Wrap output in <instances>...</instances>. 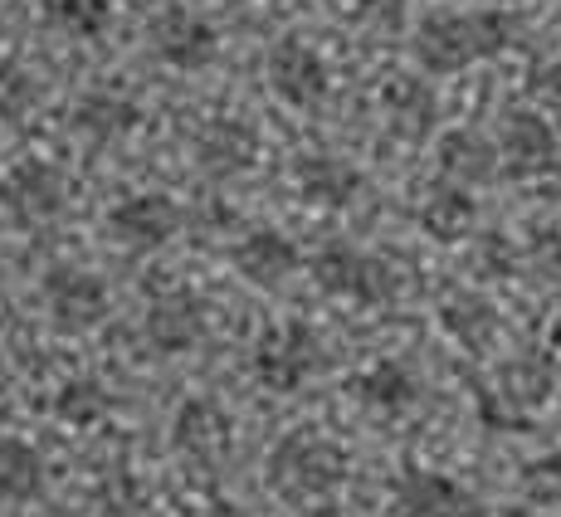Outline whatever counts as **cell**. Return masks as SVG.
<instances>
[{
  "instance_id": "f546056e",
  "label": "cell",
  "mask_w": 561,
  "mask_h": 517,
  "mask_svg": "<svg viewBox=\"0 0 561 517\" xmlns=\"http://www.w3.org/2000/svg\"><path fill=\"white\" fill-rule=\"evenodd\" d=\"M547 361H552V371L561 376V328L552 332V347H547Z\"/></svg>"
},
{
  "instance_id": "83f0119b",
  "label": "cell",
  "mask_w": 561,
  "mask_h": 517,
  "mask_svg": "<svg viewBox=\"0 0 561 517\" xmlns=\"http://www.w3.org/2000/svg\"><path fill=\"white\" fill-rule=\"evenodd\" d=\"M35 99H39V89L30 79V69L0 54V123H20L35 107Z\"/></svg>"
},
{
  "instance_id": "8fae6325",
  "label": "cell",
  "mask_w": 561,
  "mask_h": 517,
  "mask_svg": "<svg viewBox=\"0 0 561 517\" xmlns=\"http://www.w3.org/2000/svg\"><path fill=\"white\" fill-rule=\"evenodd\" d=\"M268 89L294 107H318L328 99V64L312 45L288 35L268 49Z\"/></svg>"
},
{
  "instance_id": "4dcf8cb0",
  "label": "cell",
  "mask_w": 561,
  "mask_h": 517,
  "mask_svg": "<svg viewBox=\"0 0 561 517\" xmlns=\"http://www.w3.org/2000/svg\"><path fill=\"white\" fill-rule=\"evenodd\" d=\"M210 517H250V513H244V508H234V503H220V508H215Z\"/></svg>"
},
{
  "instance_id": "9a60e30c",
  "label": "cell",
  "mask_w": 561,
  "mask_h": 517,
  "mask_svg": "<svg viewBox=\"0 0 561 517\" xmlns=\"http://www.w3.org/2000/svg\"><path fill=\"white\" fill-rule=\"evenodd\" d=\"M230 258L254 288H278L288 274H298V264H304L298 244L288 240L284 230H250L240 244H234Z\"/></svg>"
},
{
  "instance_id": "e0dca14e",
  "label": "cell",
  "mask_w": 561,
  "mask_h": 517,
  "mask_svg": "<svg viewBox=\"0 0 561 517\" xmlns=\"http://www.w3.org/2000/svg\"><path fill=\"white\" fill-rule=\"evenodd\" d=\"M294 181L304 191V200L312 206H352V196L362 191V171L352 161L332 157V152H308L294 161Z\"/></svg>"
},
{
  "instance_id": "ba28073f",
  "label": "cell",
  "mask_w": 561,
  "mask_h": 517,
  "mask_svg": "<svg viewBox=\"0 0 561 517\" xmlns=\"http://www.w3.org/2000/svg\"><path fill=\"white\" fill-rule=\"evenodd\" d=\"M181 230V210L171 196H161V191H137V196L117 200L113 210H107V234H113L123 250H161V244L171 240V234Z\"/></svg>"
},
{
  "instance_id": "52a82bcc",
  "label": "cell",
  "mask_w": 561,
  "mask_h": 517,
  "mask_svg": "<svg viewBox=\"0 0 561 517\" xmlns=\"http://www.w3.org/2000/svg\"><path fill=\"white\" fill-rule=\"evenodd\" d=\"M39 298L64 332H89L107 318V284L79 264H54L39 284Z\"/></svg>"
},
{
  "instance_id": "30bf717a",
  "label": "cell",
  "mask_w": 561,
  "mask_h": 517,
  "mask_svg": "<svg viewBox=\"0 0 561 517\" xmlns=\"http://www.w3.org/2000/svg\"><path fill=\"white\" fill-rule=\"evenodd\" d=\"M396 517H473L479 503L459 479L439 469H405L391 489Z\"/></svg>"
},
{
  "instance_id": "1f68e13d",
  "label": "cell",
  "mask_w": 561,
  "mask_h": 517,
  "mask_svg": "<svg viewBox=\"0 0 561 517\" xmlns=\"http://www.w3.org/2000/svg\"><path fill=\"white\" fill-rule=\"evenodd\" d=\"M10 391V361H5V352H0V395Z\"/></svg>"
},
{
  "instance_id": "3957f363",
  "label": "cell",
  "mask_w": 561,
  "mask_h": 517,
  "mask_svg": "<svg viewBox=\"0 0 561 517\" xmlns=\"http://www.w3.org/2000/svg\"><path fill=\"white\" fill-rule=\"evenodd\" d=\"M312 278H318L322 294L347 298V303H362V308H381V303H391V298L401 294L396 268L386 264V258L362 254V250L337 244V240L322 244V250L312 254Z\"/></svg>"
},
{
  "instance_id": "8992f818",
  "label": "cell",
  "mask_w": 561,
  "mask_h": 517,
  "mask_svg": "<svg viewBox=\"0 0 561 517\" xmlns=\"http://www.w3.org/2000/svg\"><path fill=\"white\" fill-rule=\"evenodd\" d=\"M0 206L25 225L59 220L64 206H69V176L45 157L15 161V166L0 176Z\"/></svg>"
},
{
  "instance_id": "ac0fdd59",
  "label": "cell",
  "mask_w": 561,
  "mask_h": 517,
  "mask_svg": "<svg viewBox=\"0 0 561 517\" xmlns=\"http://www.w3.org/2000/svg\"><path fill=\"white\" fill-rule=\"evenodd\" d=\"M499 161H503V152L483 133H469V127H459V133L439 137V171H445L449 181H459V186L493 181V176H499Z\"/></svg>"
},
{
  "instance_id": "d4e9b609",
  "label": "cell",
  "mask_w": 561,
  "mask_h": 517,
  "mask_svg": "<svg viewBox=\"0 0 561 517\" xmlns=\"http://www.w3.org/2000/svg\"><path fill=\"white\" fill-rule=\"evenodd\" d=\"M107 411H113V401H107L103 381H93V376H73V381H64L59 391H54V415L73 429L103 425Z\"/></svg>"
},
{
  "instance_id": "9c48e42d",
  "label": "cell",
  "mask_w": 561,
  "mask_h": 517,
  "mask_svg": "<svg viewBox=\"0 0 561 517\" xmlns=\"http://www.w3.org/2000/svg\"><path fill=\"white\" fill-rule=\"evenodd\" d=\"M152 49H157L161 64H171V69L196 73V69H205V64H215V54H220V39H215L210 20H201L196 10L167 5L152 20Z\"/></svg>"
},
{
  "instance_id": "5bb4252c",
  "label": "cell",
  "mask_w": 561,
  "mask_h": 517,
  "mask_svg": "<svg viewBox=\"0 0 561 517\" xmlns=\"http://www.w3.org/2000/svg\"><path fill=\"white\" fill-rule=\"evenodd\" d=\"M196 161L205 176H244L259 161V133L240 117H215L196 137Z\"/></svg>"
},
{
  "instance_id": "f1b7e54d",
  "label": "cell",
  "mask_w": 561,
  "mask_h": 517,
  "mask_svg": "<svg viewBox=\"0 0 561 517\" xmlns=\"http://www.w3.org/2000/svg\"><path fill=\"white\" fill-rule=\"evenodd\" d=\"M357 20L371 30H401L405 25V0H357Z\"/></svg>"
},
{
  "instance_id": "44dd1931",
  "label": "cell",
  "mask_w": 561,
  "mask_h": 517,
  "mask_svg": "<svg viewBox=\"0 0 561 517\" xmlns=\"http://www.w3.org/2000/svg\"><path fill=\"white\" fill-rule=\"evenodd\" d=\"M386 113H391L396 133L410 137V142H420V137H430V127H435L439 117V103H435V89H430L425 79H401L386 83Z\"/></svg>"
},
{
  "instance_id": "cb8c5ba5",
  "label": "cell",
  "mask_w": 561,
  "mask_h": 517,
  "mask_svg": "<svg viewBox=\"0 0 561 517\" xmlns=\"http://www.w3.org/2000/svg\"><path fill=\"white\" fill-rule=\"evenodd\" d=\"M473 220H479V206H473V196L463 186H439L420 206V230L439 244H459L473 230Z\"/></svg>"
},
{
  "instance_id": "d6a6232c",
  "label": "cell",
  "mask_w": 561,
  "mask_h": 517,
  "mask_svg": "<svg viewBox=\"0 0 561 517\" xmlns=\"http://www.w3.org/2000/svg\"><path fill=\"white\" fill-rule=\"evenodd\" d=\"M508 517H542V513H537V508H513Z\"/></svg>"
},
{
  "instance_id": "4316f807",
  "label": "cell",
  "mask_w": 561,
  "mask_h": 517,
  "mask_svg": "<svg viewBox=\"0 0 561 517\" xmlns=\"http://www.w3.org/2000/svg\"><path fill=\"white\" fill-rule=\"evenodd\" d=\"M517 483H523L527 508H557L561 503V449L527 459L523 473H517Z\"/></svg>"
},
{
  "instance_id": "d6986e66",
  "label": "cell",
  "mask_w": 561,
  "mask_h": 517,
  "mask_svg": "<svg viewBox=\"0 0 561 517\" xmlns=\"http://www.w3.org/2000/svg\"><path fill=\"white\" fill-rule=\"evenodd\" d=\"M357 395H362V405H371L381 415H405L420 401V381L410 376L405 361L386 357V361H371L357 376Z\"/></svg>"
},
{
  "instance_id": "603a6c76",
  "label": "cell",
  "mask_w": 561,
  "mask_h": 517,
  "mask_svg": "<svg viewBox=\"0 0 561 517\" xmlns=\"http://www.w3.org/2000/svg\"><path fill=\"white\" fill-rule=\"evenodd\" d=\"M439 322H445V332L459 342V347L469 352H483L493 347V337H499V312L493 303H483L479 294H455L439 303Z\"/></svg>"
},
{
  "instance_id": "4fadbf2b",
  "label": "cell",
  "mask_w": 561,
  "mask_h": 517,
  "mask_svg": "<svg viewBox=\"0 0 561 517\" xmlns=\"http://www.w3.org/2000/svg\"><path fill=\"white\" fill-rule=\"evenodd\" d=\"M142 337L152 342L161 357H176V352H191L205 337V308L196 294L176 288V294H157L152 308L142 318Z\"/></svg>"
},
{
  "instance_id": "7402d4cb",
  "label": "cell",
  "mask_w": 561,
  "mask_h": 517,
  "mask_svg": "<svg viewBox=\"0 0 561 517\" xmlns=\"http://www.w3.org/2000/svg\"><path fill=\"white\" fill-rule=\"evenodd\" d=\"M45 493V459L35 445L5 435L0 439V503H30Z\"/></svg>"
},
{
  "instance_id": "277c9868",
  "label": "cell",
  "mask_w": 561,
  "mask_h": 517,
  "mask_svg": "<svg viewBox=\"0 0 561 517\" xmlns=\"http://www.w3.org/2000/svg\"><path fill=\"white\" fill-rule=\"evenodd\" d=\"M254 381L274 395H294L318 371V332L304 322H274L254 342Z\"/></svg>"
},
{
  "instance_id": "2e32d148",
  "label": "cell",
  "mask_w": 561,
  "mask_h": 517,
  "mask_svg": "<svg viewBox=\"0 0 561 517\" xmlns=\"http://www.w3.org/2000/svg\"><path fill=\"white\" fill-rule=\"evenodd\" d=\"M499 152L508 161L513 176H537V171H547L557 161V133L542 113L517 107V113H508V123H503Z\"/></svg>"
},
{
  "instance_id": "484cf974",
  "label": "cell",
  "mask_w": 561,
  "mask_h": 517,
  "mask_svg": "<svg viewBox=\"0 0 561 517\" xmlns=\"http://www.w3.org/2000/svg\"><path fill=\"white\" fill-rule=\"evenodd\" d=\"M45 20L54 30H69L79 39H99L113 25V5L107 0H39Z\"/></svg>"
},
{
  "instance_id": "ffe728a7",
  "label": "cell",
  "mask_w": 561,
  "mask_h": 517,
  "mask_svg": "<svg viewBox=\"0 0 561 517\" xmlns=\"http://www.w3.org/2000/svg\"><path fill=\"white\" fill-rule=\"evenodd\" d=\"M73 127L89 133L93 142H117L133 127H142V107L123 93H83L79 107H73Z\"/></svg>"
},
{
  "instance_id": "5b68a950",
  "label": "cell",
  "mask_w": 561,
  "mask_h": 517,
  "mask_svg": "<svg viewBox=\"0 0 561 517\" xmlns=\"http://www.w3.org/2000/svg\"><path fill=\"white\" fill-rule=\"evenodd\" d=\"M547 401H552V366L523 357L503 366L489 391H479V420L489 429H513L517 435V429H527L533 411H542Z\"/></svg>"
},
{
  "instance_id": "6da1fadb",
  "label": "cell",
  "mask_w": 561,
  "mask_h": 517,
  "mask_svg": "<svg viewBox=\"0 0 561 517\" xmlns=\"http://www.w3.org/2000/svg\"><path fill=\"white\" fill-rule=\"evenodd\" d=\"M513 20L499 10H473V15H455V10H439L425 15L415 30V59L430 73H459L479 59H493L513 45Z\"/></svg>"
},
{
  "instance_id": "7c38bea8",
  "label": "cell",
  "mask_w": 561,
  "mask_h": 517,
  "mask_svg": "<svg viewBox=\"0 0 561 517\" xmlns=\"http://www.w3.org/2000/svg\"><path fill=\"white\" fill-rule=\"evenodd\" d=\"M171 445L186 459H196V464H220L234 445V425L225 415V405H215L210 395L186 401L176 411V420H171Z\"/></svg>"
},
{
  "instance_id": "7a4b0ae2",
  "label": "cell",
  "mask_w": 561,
  "mask_h": 517,
  "mask_svg": "<svg viewBox=\"0 0 561 517\" xmlns=\"http://www.w3.org/2000/svg\"><path fill=\"white\" fill-rule=\"evenodd\" d=\"M352 459L342 445H332L318 429H288L268 449V489L288 503H318L347 483Z\"/></svg>"
}]
</instances>
